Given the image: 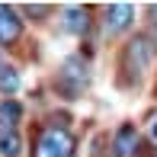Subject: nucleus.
<instances>
[{
  "label": "nucleus",
  "mask_w": 157,
  "mask_h": 157,
  "mask_svg": "<svg viewBox=\"0 0 157 157\" xmlns=\"http://www.w3.org/2000/svg\"><path fill=\"white\" fill-rule=\"evenodd\" d=\"M0 90L3 93H16L19 90V74L13 67H0Z\"/></svg>",
  "instance_id": "10"
},
{
  "label": "nucleus",
  "mask_w": 157,
  "mask_h": 157,
  "mask_svg": "<svg viewBox=\"0 0 157 157\" xmlns=\"http://www.w3.org/2000/svg\"><path fill=\"white\" fill-rule=\"evenodd\" d=\"M64 26H67V32H83V26H87V10L67 6V10H64Z\"/></svg>",
  "instance_id": "9"
},
{
  "label": "nucleus",
  "mask_w": 157,
  "mask_h": 157,
  "mask_svg": "<svg viewBox=\"0 0 157 157\" xmlns=\"http://www.w3.org/2000/svg\"><path fill=\"white\" fill-rule=\"evenodd\" d=\"M19 147H23V141H19L16 128H0V154L16 157V154H19Z\"/></svg>",
  "instance_id": "8"
},
{
  "label": "nucleus",
  "mask_w": 157,
  "mask_h": 157,
  "mask_svg": "<svg viewBox=\"0 0 157 157\" xmlns=\"http://www.w3.org/2000/svg\"><path fill=\"white\" fill-rule=\"evenodd\" d=\"M125 58H128V64H132L135 71H144L147 64L154 61V42L151 39H144V35H138V39H132L128 42V52H125Z\"/></svg>",
  "instance_id": "2"
},
{
  "label": "nucleus",
  "mask_w": 157,
  "mask_h": 157,
  "mask_svg": "<svg viewBox=\"0 0 157 157\" xmlns=\"http://www.w3.org/2000/svg\"><path fill=\"white\" fill-rule=\"evenodd\" d=\"M19 116H23V106L13 103V99H3L0 103V128H16Z\"/></svg>",
  "instance_id": "7"
},
{
  "label": "nucleus",
  "mask_w": 157,
  "mask_h": 157,
  "mask_svg": "<svg viewBox=\"0 0 157 157\" xmlns=\"http://www.w3.org/2000/svg\"><path fill=\"white\" fill-rule=\"evenodd\" d=\"M16 35H19L16 10H10V6H0V42H13Z\"/></svg>",
  "instance_id": "6"
},
{
  "label": "nucleus",
  "mask_w": 157,
  "mask_h": 157,
  "mask_svg": "<svg viewBox=\"0 0 157 157\" xmlns=\"http://www.w3.org/2000/svg\"><path fill=\"white\" fill-rule=\"evenodd\" d=\"M147 13H151V16H154V19H157V6H151V10H147Z\"/></svg>",
  "instance_id": "13"
},
{
  "label": "nucleus",
  "mask_w": 157,
  "mask_h": 157,
  "mask_svg": "<svg viewBox=\"0 0 157 157\" xmlns=\"http://www.w3.org/2000/svg\"><path fill=\"white\" fill-rule=\"evenodd\" d=\"M23 13H26V16H32V19H45L52 10H48V6H23Z\"/></svg>",
  "instance_id": "11"
},
{
  "label": "nucleus",
  "mask_w": 157,
  "mask_h": 157,
  "mask_svg": "<svg viewBox=\"0 0 157 157\" xmlns=\"http://www.w3.org/2000/svg\"><path fill=\"white\" fill-rule=\"evenodd\" d=\"M35 157H74V135L67 128H45L35 141Z\"/></svg>",
  "instance_id": "1"
},
{
  "label": "nucleus",
  "mask_w": 157,
  "mask_h": 157,
  "mask_svg": "<svg viewBox=\"0 0 157 157\" xmlns=\"http://www.w3.org/2000/svg\"><path fill=\"white\" fill-rule=\"evenodd\" d=\"M135 10L128 3H116V6H106V23H109V32H122L132 26Z\"/></svg>",
  "instance_id": "4"
},
{
  "label": "nucleus",
  "mask_w": 157,
  "mask_h": 157,
  "mask_svg": "<svg viewBox=\"0 0 157 157\" xmlns=\"http://www.w3.org/2000/svg\"><path fill=\"white\" fill-rule=\"evenodd\" d=\"M112 154H116V157H135V154H138V132H135L132 125H122L116 132Z\"/></svg>",
  "instance_id": "3"
},
{
  "label": "nucleus",
  "mask_w": 157,
  "mask_h": 157,
  "mask_svg": "<svg viewBox=\"0 0 157 157\" xmlns=\"http://www.w3.org/2000/svg\"><path fill=\"white\" fill-rule=\"evenodd\" d=\"M61 77H64V83H67L71 90H80L83 83H87V67H83V61L80 58H67L64 67H61Z\"/></svg>",
  "instance_id": "5"
},
{
  "label": "nucleus",
  "mask_w": 157,
  "mask_h": 157,
  "mask_svg": "<svg viewBox=\"0 0 157 157\" xmlns=\"http://www.w3.org/2000/svg\"><path fill=\"white\" fill-rule=\"evenodd\" d=\"M147 135H151V141H154V144H157V119H154V122H151V128H147Z\"/></svg>",
  "instance_id": "12"
}]
</instances>
